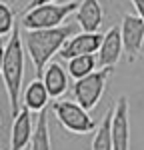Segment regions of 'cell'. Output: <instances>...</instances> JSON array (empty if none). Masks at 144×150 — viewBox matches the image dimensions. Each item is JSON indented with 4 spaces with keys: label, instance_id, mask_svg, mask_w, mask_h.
Segmentation results:
<instances>
[{
    "label": "cell",
    "instance_id": "6da1fadb",
    "mask_svg": "<svg viewBox=\"0 0 144 150\" xmlns=\"http://www.w3.org/2000/svg\"><path fill=\"white\" fill-rule=\"evenodd\" d=\"M76 32H78V24H62V26L46 28V30H26L22 46L24 52L30 56L36 74L42 72V68L52 60V56L60 52L62 44Z\"/></svg>",
    "mask_w": 144,
    "mask_h": 150
},
{
    "label": "cell",
    "instance_id": "7a4b0ae2",
    "mask_svg": "<svg viewBox=\"0 0 144 150\" xmlns=\"http://www.w3.org/2000/svg\"><path fill=\"white\" fill-rule=\"evenodd\" d=\"M24 54L26 52L22 46V34H20L18 24H14L10 36L6 38L2 70H0V76L4 80V88L8 94L12 118L20 110V94H22V80H24Z\"/></svg>",
    "mask_w": 144,
    "mask_h": 150
},
{
    "label": "cell",
    "instance_id": "3957f363",
    "mask_svg": "<svg viewBox=\"0 0 144 150\" xmlns=\"http://www.w3.org/2000/svg\"><path fill=\"white\" fill-rule=\"evenodd\" d=\"M78 6V0H70V2H50V4H42V6H36L30 8L22 14V24L24 30H46V28H56L62 26L64 20L76 12Z\"/></svg>",
    "mask_w": 144,
    "mask_h": 150
},
{
    "label": "cell",
    "instance_id": "277c9868",
    "mask_svg": "<svg viewBox=\"0 0 144 150\" xmlns=\"http://www.w3.org/2000/svg\"><path fill=\"white\" fill-rule=\"evenodd\" d=\"M112 74V68H98L90 74L74 82L72 86V98L78 106H82L86 112H90L96 104L100 102L102 94L106 90V82Z\"/></svg>",
    "mask_w": 144,
    "mask_h": 150
},
{
    "label": "cell",
    "instance_id": "5b68a950",
    "mask_svg": "<svg viewBox=\"0 0 144 150\" xmlns=\"http://www.w3.org/2000/svg\"><path fill=\"white\" fill-rule=\"evenodd\" d=\"M52 112L56 116V120L60 122V126L66 128L72 134H82L84 136L88 132H94L96 128V120L90 116V112H86L74 100L56 98L52 102Z\"/></svg>",
    "mask_w": 144,
    "mask_h": 150
},
{
    "label": "cell",
    "instance_id": "8992f818",
    "mask_svg": "<svg viewBox=\"0 0 144 150\" xmlns=\"http://www.w3.org/2000/svg\"><path fill=\"white\" fill-rule=\"evenodd\" d=\"M120 40H122V52H126L128 62H136L144 50V22L136 14H122L120 24Z\"/></svg>",
    "mask_w": 144,
    "mask_h": 150
},
{
    "label": "cell",
    "instance_id": "52a82bcc",
    "mask_svg": "<svg viewBox=\"0 0 144 150\" xmlns=\"http://www.w3.org/2000/svg\"><path fill=\"white\" fill-rule=\"evenodd\" d=\"M110 140L112 150H130V112L126 96H118L110 116Z\"/></svg>",
    "mask_w": 144,
    "mask_h": 150
},
{
    "label": "cell",
    "instance_id": "ba28073f",
    "mask_svg": "<svg viewBox=\"0 0 144 150\" xmlns=\"http://www.w3.org/2000/svg\"><path fill=\"white\" fill-rule=\"evenodd\" d=\"M100 42H102L100 32H76L62 44L58 54L64 60H70L74 56H82V54H96Z\"/></svg>",
    "mask_w": 144,
    "mask_h": 150
},
{
    "label": "cell",
    "instance_id": "9c48e42d",
    "mask_svg": "<svg viewBox=\"0 0 144 150\" xmlns=\"http://www.w3.org/2000/svg\"><path fill=\"white\" fill-rule=\"evenodd\" d=\"M96 66L98 68H114L122 56V40H120L118 26H112L106 34H102V42L98 46Z\"/></svg>",
    "mask_w": 144,
    "mask_h": 150
},
{
    "label": "cell",
    "instance_id": "30bf717a",
    "mask_svg": "<svg viewBox=\"0 0 144 150\" xmlns=\"http://www.w3.org/2000/svg\"><path fill=\"white\" fill-rule=\"evenodd\" d=\"M74 14H76V24L82 32H100L104 10L98 0H80Z\"/></svg>",
    "mask_w": 144,
    "mask_h": 150
},
{
    "label": "cell",
    "instance_id": "8fae6325",
    "mask_svg": "<svg viewBox=\"0 0 144 150\" xmlns=\"http://www.w3.org/2000/svg\"><path fill=\"white\" fill-rule=\"evenodd\" d=\"M32 112L28 108H20L18 114L12 118V130H10V150H24L30 144L32 138Z\"/></svg>",
    "mask_w": 144,
    "mask_h": 150
},
{
    "label": "cell",
    "instance_id": "7c38bea8",
    "mask_svg": "<svg viewBox=\"0 0 144 150\" xmlns=\"http://www.w3.org/2000/svg\"><path fill=\"white\" fill-rule=\"evenodd\" d=\"M40 80H42L50 98H60L68 90V74H66V70L60 62L50 60L40 72Z\"/></svg>",
    "mask_w": 144,
    "mask_h": 150
},
{
    "label": "cell",
    "instance_id": "4fadbf2b",
    "mask_svg": "<svg viewBox=\"0 0 144 150\" xmlns=\"http://www.w3.org/2000/svg\"><path fill=\"white\" fill-rule=\"evenodd\" d=\"M20 96H22L24 108H28V110L34 112V114L36 112H42L48 106V100H50V96H48L46 88H44V84H42L40 78H34V80L24 88V92L20 94Z\"/></svg>",
    "mask_w": 144,
    "mask_h": 150
},
{
    "label": "cell",
    "instance_id": "5bb4252c",
    "mask_svg": "<svg viewBox=\"0 0 144 150\" xmlns=\"http://www.w3.org/2000/svg\"><path fill=\"white\" fill-rule=\"evenodd\" d=\"M30 150H52L50 144V130H48V110L44 108L38 112L36 124L32 128V138H30Z\"/></svg>",
    "mask_w": 144,
    "mask_h": 150
},
{
    "label": "cell",
    "instance_id": "9a60e30c",
    "mask_svg": "<svg viewBox=\"0 0 144 150\" xmlns=\"http://www.w3.org/2000/svg\"><path fill=\"white\" fill-rule=\"evenodd\" d=\"M110 116H112V108H108L106 114L102 116V120H100V124H96L90 150H112V140H110Z\"/></svg>",
    "mask_w": 144,
    "mask_h": 150
},
{
    "label": "cell",
    "instance_id": "2e32d148",
    "mask_svg": "<svg viewBox=\"0 0 144 150\" xmlns=\"http://www.w3.org/2000/svg\"><path fill=\"white\" fill-rule=\"evenodd\" d=\"M96 70V58L94 54H82V56H74L68 60V76H72L74 80L82 78L86 74Z\"/></svg>",
    "mask_w": 144,
    "mask_h": 150
},
{
    "label": "cell",
    "instance_id": "e0dca14e",
    "mask_svg": "<svg viewBox=\"0 0 144 150\" xmlns=\"http://www.w3.org/2000/svg\"><path fill=\"white\" fill-rule=\"evenodd\" d=\"M16 24V18H14V10L8 2L0 0V38H8Z\"/></svg>",
    "mask_w": 144,
    "mask_h": 150
},
{
    "label": "cell",
    "instance_id": "ac0fdd59",
    "mask_svg": "<svg viewBox=\"0 0 144 150\" xmlns=\"http://www.w3.org/2000/svg\"><path fill=\"white\" fill-rule=\"evenodd\" d=\"M130 2L134 6V10H136V16L144 22V0H130Z\"/></svg>",
    "mask_w": 144,
    "mask_h": 150
},
{
    "label": "cell",
    "instance_id": "d6986e66",
    "mask_svg": "<svg viewBox=\"0 0 144 150\" xmlns=\"http://www.w3.org/2000/svg\"><path fill=\"white\" fill-rule=\"evenodd\" d=\"M50 2H56V0H28V4L24 6V12L30 8H36V6H42V4H50Z\"/></svg>",
    "mask_w": 144,
    "mask_h": 150
},
{
    "label": "cell",
    "instance_id": "ffe728a7",
    "mask_svg": "<svg viewBox=\"0 0 144 150\" xmlns=\"http://www.w3.org/2000/svg\"><path fill=\"white\" fill-rule=\"evenodd\" d=\"M4 46H6V38H0V70H2V58H4Z\"/></svg>",
    "mask_w": 144,
    "mask_h": 150
}]
</instances>
